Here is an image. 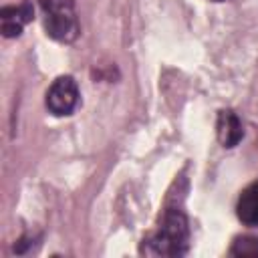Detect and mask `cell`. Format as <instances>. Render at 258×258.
I'll return each mask as SVG.
<instances>
[{
	"mask_svg": "<svg viewBox=\"0 0 258 258\" xmlns=\"http://www.w3.org/2000/svg\"><path fill=\"white\" fill-rule=\"evenodd\" d=\"M189 250V226L181 210L169 208L159 228L141 244V254L147 256H183Z\"/></svg>",
	"mask_w": 258,
	"mask_h": 258,
	"instance_id": "1",
	"label": "cell"
},
{
	"mask_svg": "<svg viewBox=\"0 0 258 258\" xmlns=\"http://www.w3.org/2000/svg\"><path fill=\"white\" fill-rule=\"evenodd\" d=\"M46 32L60 42H73L79 36L75 0H40Z\"/></svg>",
	"mask_w": 258,
	"mask_h": 258,
	"instance_id": "2",
	"label": "cell"
},
{
	"mask_svg": "<svg viewBox=\"0 0 258 258\" xmlns=\"http://www.w3.org/2000/svg\"><path fill=\"white\" fill-rule=\"evenodd\" d=\"M46 109L56 115V117H62V115H71L77 105H79V87H77V81L69 75L64 77H58L46 91Z\"/></svg>",
	"mask_w": 258,
	"mask_h": 258,
	"instance_id": "3",
	"label": "cell"
},
{
	"mask_svg": "<svg viewBox=\"0 0 258 258\" xmlns=\"http://www.w3.org/2000/svg\"><path fill=\"white\" fill-rule=\"evenodd\" d=\"M216 131H218V139L224 147H236L242 137H244V129H242V121L240 117L232 111V109H222L218 113V125H216Z\"/></svg>",
	"mask_w": 258,
	"mask_h": 258,
	"instance_id": "4",
	"label": "cell"
},
{
	"mask_svg": "<svg viewBox=\"0 0 258 258\" xmlns=\"http://www.w3.org/2000/svg\"><path fill=\"white\" fill-rule=\"evenodd\" d=\"M0 18H2V34L6 38L18 36L22 26L32 18V6L30 2H22L16 6H4L0 12Z\"/></svg>",
	"mask_w": 258,
	"mask_h": 258,
	"instance_id": "5",
	"label": "cell"
},
{
	"mask_svg": "<svg viewBox=\"0 0 258 258\" xmlns=\"http://www.w3.org/2000/svg\"><path fill=\"white\" fill-rule=\"evenodd\" d=\"M236 214L240 218L242 224L246 226H258V181L248 185L240 198H238V206H236Z\"/></svg>",
	"mask_w": 258,
	"mask_h": 258,
	"instance_id": "6",
	"label": "cell"
},
{
	"mask_svg": "<svg viewBox=\"0 0 258 258\" xmlns=\"http://www.w3.org/2000/svg\"><path fill=\"white\" fill-rule=\"evenodd\" d=\"M230 254L240 258H258V236H238L232 242Z\"/></svg>",
	"mask_w": 258,
	"mask_h": 258,
	"instance_id": "7",
	"label": "cell"
},
{
	"mask_svg": "<svg viewBox=\"0 0 258 258\" xmlns=\"http://www.w3.org/2000/svg\"><path fill=\"white\" fill-rule=\"evenodd\" d=\"M216 2H222V0H216Z\"/></svg>",
	"mask_w": 258,
	"mask_h": 258,
	"instance_id": "8",
	"label": "cell"
}]
</instances>
